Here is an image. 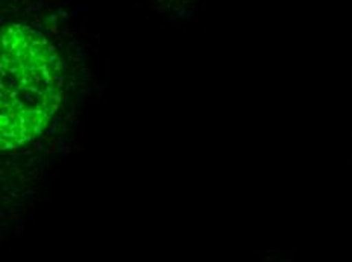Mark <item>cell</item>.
<instances>
[{
	"instance_id": "obj_1",
	"label": "cell",
	"mask_w": 352,
	"mask_h": 262,
	"mask_svg": "<svg viewBox=\"0 0 352 262\" xmlns=\"http://www.w3.org/2000/svg\"><path fill=\"white\" fill-rule=\"evenodd\" d=\"M63 99V60L28 21L0 26V150L38 136Z\"/></svg>"
}]
</instances>
